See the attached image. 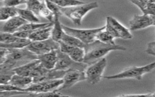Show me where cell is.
<instances>
[{"instance_id":"cell-30","label":"cell","mask_w":155,"mask_h":97,"mask_svg":"<svg viewBox=\"0 0 155 97\" xmlns=\"http://www.w3.org/2000/svg\"><path fill=\"white\" fill-rule=\"evenodd\" d=\"M45 2L46 4V5L47 8L50 10V12L54 15H58L59 16H61V12L60 10V7L58 6L56 4H54L53 1H45Z\"/></svg>"},{"instance_id":"cell-36","label":"cell","mask_w":155,"mask_h":97,"mask_svg":"<svg viewBox=\"0 0 155 97\" xmlns=\"http://www.w3.org/2000/svg\"><path fill=\"white\" fill-rule=\"evenodd\" d=\"M149 97H155V93H151Z\"/></svg>"},{"instance_id":"cell-24","label":"cell","mask_w":155,"mask_h":97,"mask_svg":"<svg viewBox=\"0 0 155 97\" xmlns=\"http://www.w3.org/2000/svg\"><path fill=\"white\" fill-rule=\"evenodd\" d=\"M53 25V22H44V23H27L21 26L18 30L25 31H35L36 30Z\"/></svg>"},{"instance_id":"cell-32","label":"cell","mask_w":155,"mask_h":97,"mask_svg":"<svg viewBox=\"0 0 155 97\" xmlns=\"http://www.w3.org/2000/svg\"><path fill=\"white\" fill-rule=\"evenodd\" d=\"M33 32H31V31H25V30H18V31L13 33V35L15 37H16L18 38H20V39H28V37L30 36V35H31V33Z\"/></svg>"},{"instance_id":"cell-7","label":"cell","mask_w":155,"mask_h":97,"mask_svg":"<svg viewBox=\"0 0 155 97\" xmlns=\"http://www.w3.org/2000/svg\"><path fill=\"white\" fill-rule=\"evenodd\" d=\"M107 64L106 58H103L97 62L88 65L84 72L87 82L93 85L98 83L103 77L102 75Z\"/></svg>"},{"instance_id":"cell-9","label":"cell","mask_w":155,"mask_h":97,"mask_svg":"<svg viewBox=\"0 0 155 97\" xmlns=\"http://www.w3.org/2000/svg\"><path fill=\"white\" fill-rule=\"evenodd\" d=\"M25 48L31 53L38 56L50 52L52 50H59V44L50 38L42 41L30 42Z\"/></svg>"},{"instance_id":"cell-17","label":"cell","mask_w":155,"mask_h":97,"mask_svg":"<svg viewBox=\"0 0 155 97\" xmlns=\"http://www.w3.org/2000/svg\"><path fill=\"white\" fill-rule=\"evenodd\" d=\"M51 29L52 25L36 30L31 33L28 37V39L31 42L42 41L47 40L51 37Z\"/></svg>"},{"instance_id":"cell-25","label":"cell","mask_w":155,"mask_h":97,"mask_svg":"<svg viewBox=\"0 0 155 97\" xmlns=\"http://www.w3.org/2000/svg\"><path fill=\"white\" fill-rule=\"evenodd\" d=\"M96 40H98L100 42L105 44L111 45L116 44L114 41V38L109 33L105 30V28L98 33L96 36Z\"/></svg>"},{"instance_id":"cell-27","label":"cell","mask_w":155,"mask_h":97,"mask_svg":"<svg viewBox=\"0 0 155 97\" xmlns=\"http://www.w3.org/2000/svg\"><path fill=\"white\" fill-rule=\"evenodd\" d=\"M28 97H61L62 95L59 90L41 93H28Z\"/></svg>"},{"instance_id":"cell-22","label":"cell","mask_w":155,"mask_h":97,"mask_svg":"<svg viewBox=\"0 0 155 97\" xmlns=\"http://www.w3.org/2000/svg\"><path fill=\"white\" fill-rule=\"evenodd\" d=\"M61 42L70 45L71 47H79V48H84L85 44L83 42H82L80 40L78 39L70 36L65 32L64 33L62 38H61Z\"/></svg>"},{"instance_id":"cell-11","label":"cell","mask_w":155,"mask_h":97,"mask_svg":"<svg viewBox=\"0 0 155 97\" xmlns=\"http://www.w3.org/2000/svg\"><path fill=\"white\" fill-rule=\"evenodd\" d=\"M59 50L67 55L73 61L77 62H83L85 52L82 48L74 47L68 45L62 42H59Z\"/></svg>"},{"instance_id":"cell-19","label":"cell","mask_w":155,"mask_h":97,"mask_svg":"<svg viewBox=\"0 0 155 97\" xmlns=\"http://www.w3.org/2000/svg\"><path fill=\"white\" fill-rule=\"evenodd\" d=\"M59 16H60L58 15H54L50 37L54 41L58 43L61 42L62 36L64 33L62 27V24L59 21Z\"/></svg>"},{"instance_id":"cell-31","label":"cell","mask_w":155,"mask_h":97,"mask_svg":"<svg viewBox=\"0 0 155 97\" xmlns=\"http://www.w3.org/2000/svg\"><path fill=\"white\" fill-rule=\"evenodd\" d=\"M27 1L24 0H6L2 1V6L9 7H16L21 4H25Z\"/></svg>"},{"instance_id":"cell-3","label":"cell","mask_w":155,"mask_h":97,"mask_svg":"<svg viewBox=\"0 0 155 97\" xmlns=\"http://www.w3.org/2000/svg\"><path fill=\"white\" fill-rule=\"evenodd\" d=\"M99 7L97 2H86L85 4L69 8H61L62 15L69 18L74 24L77 25L81 24L82 20L84 16L90 10Z\"/></svg>"},{"instance_id":"cell-1","label":"cell","mask_w":155,"mask_h":97,"mask_svg":"<svg viewBox=\"0 0 155 97\" xmlns=\"http://www.w3.org/2000/svg\"><path fill=\"white\" fill-rule=\"evenodd\" d=\"M84 58L83 62L89 65L104 58L111 51L125 50L126 48L122 45L105 44L98 40L85 44L84 48Z\"/></svg>"},{"instance_id":"cell-37","label":"cell","mask_w":155,"mask_h":97,"mask_svg":"<svg viewBox=\"0 0 155 97\" xmlns=\"http://www.w3.org/2000/svg\"><path fill=\"white\" fill-rule=\"evenodd\" d=\"M61 97H71L70 96H66V95H61Z\"/></svg>"},{"instance_id":"cell-2","label":"cell","mask_w":155,"mask_h":97,"mask_svg":"<svg viewBox=\"0 0 155 97\" xmlns=\"http://www.w3.org/2000/svg\"><path fill=\"white\" fill-rule=\"evenodd\" d=\"M36 59L37 56L25 48L8 49V52L0 66V70L12 71L14 69Z\"/></svg>"},{"instance_id":"cell-10","label":"cell","mask_w":155,"mask_h":97,"mask_svg":"<svg viewBox=\"0 0 155 97\" xmlns=\"http://www.w3.org/2000/svg\"><path fill=\"white\" fill-rule=\"evenodd\" d=\"M63 84L58 90L66 89L71 87L78 82L86 80L85 72L76 69H70L65 72L63 78Z\"/></svg>"},{"instance_id":"cell-15","label":"cell","mask_w":155,"mask_h":97,"mask_svg":"<svg viewBox=\"0 0 155 97\" xmlns=\"http://www.w3.org/2000/svg\"><path fill=\"white\" fill-rule=\"evenodd\" d=\"M37 59L41 65L47 70H53L57 61V50H52L50 52L38 55Z\"/></svg>"},{"instance_id":"cell-12","label":"cell","mask_w":155,"mask_h":97,"mask_svg":"<svg viewBox=\"0 0 155 97\" xmlns=\"http://www.w3.org/2000/svg\"><path fill=\"white\" fill-rule=\"evenodd\" d=\"M27 23L28 22L19 16L16 15L7 20L0 27V32L13 34L17 32L21 26Z\"/></svg>"},{"instance_id":"cell-34","label":"cell","mask_w":155,"mask_h":97,"mask_svg":"<svg viewBox=\"0 0 155 97\" xmlns=\"http://www.w3.org/2000/svg\"><path fill=\"white\" fill-rule=\"evenodd\" d=\"M151 93L147 94H136V95H122L116 97H149Z\"/></svg>"},{"instance_id":"cell-5","label":"cell","mask_w":155,"mask_h":97,"mask_svg":"<svg viewBox=\"0 0 155 97\" xmlns=\"http://www.w3.org/2000/svg\"><path fill=\"white\" fill-rule=\"evenodd\" d=\"M62 27L65 33L78 39L85 44H87L96 40L97 35L100 31L105 28V25L96 28L79 29L71 28L62 24Z\"/></svg>"},{"instance_id":"cell-21","label":"cell","mask_w":155,"mask_h":97,"mask_svg":"<svg viewBox=\"0 0 155 97\" xmlns=\"http://www.w3.org/2000/svg\"><path fill=\"white\" fill-rule=\"evenodd\" d=\"M16 15H18L16 7L2 6V1H0V21H6Z\"/></svg>"},{"instance_id":"cell-33","label":"cell","mask_w":155,"mask_h":97,"mask_svg":"<svg viewBox=\"0 0 155 97\" xmlns=\"http://www.w3.org/2000/svg\"><path fill=\"white\" fill-rule=\"evenodd\" d=\"M145 52L148 55L155 56V41H153L148 44Z\"/></svg>"},{"instance_id":"cell-16","label":"cell","mask_w":155,"mask_h":97,"mask_svg":"<svg viewBox=\"0 0 155 97\" xmlns=\"http://www.w3.org/2000/svg\"><path fill=\"white\" fill-rule=\"evenodd\" d=\"M39 64L40 62L39 60L36 59L14 69L13 72H15V74H17L21 76L31 77V75L34 70Z\"/></svg>"},{"instance_id":"cell-6","label":"cell","mask_w":155,"mask_h":97,"mask_svg":"<svg viewBox=\"0 0 155 97\" xmlns=\"http://www.w3.org/2000/svg\"><path fill=\"white\" fill-rule=\"evenodd\" d=\"M88 65L84 62H77L73 61L67 55L57 50V61L54 70L67 71L70 69H76L85 72Z\"/></svg>"},{"instance_id":"cell-13","label":"cell","mask_w":155,"mask_h":97,"mask_svg":"<svg viewBox=\"0 0 155 97\" xmlns=\"http://www.w3.org/2000/svg\"><path fill=\"white\" fill-rule=\"evenodd\" d=\"M129 25L130 29L133 31L148 27L152 25L150 16L145 15H136L129 21Z\"/></svg>"},{"instance_id":"cell-8","label":"cell","mask_w":155,"mask_h":97,"mask_svg":"<svg viewBox=\"0 0 155 97\" xmlns=\"http://www.w3.org/2000/svg\"><path fill=\"white\" fill-rule=\"evenodd\" d=\"M63 84L62 79H51L32 83L26 88L22 89L21 92L28 93H41L51 92L58 90Z\"/></svg>"},{"instance_id":"cell-35","label":"cell","mask_w":155,"mask_h":97,"mask_svg":"<svg viewBox=\"0 0 155 97\" xmlns=\"http://www.w3.org/2000/svg\"><path fill=\"white\" fill-rule=\"evenodd\" d=\"M150 18L151 19L152 25L155 26V16H150Z\"/></svg>"},{"instance_id":"cell-23","label":"cell","mask_w":155,"mask_h":97,"mask_svg":"<svg viewBox=\"0 0 155 97\" xmlns=\"http://www.w3.org/2000/svg\"><path fill=\"white\" fill-rule=\"evenodd\" d=\"M36 16L42 17L49 21V22H53L54 19V15L47 8L45 1H41V4L38 9Z\"/></svg>"},{"instance_id":"cell-4","label":"cell","mask_w":155,"mask_h":97,"mask_svg":"<svg viewBox=\"0 0 155 97\" xmlns=\"http://www.w3.org/2000/svg\"><path fill=\"white\" fill-rule=\"evenodd\" d=\"M155 68V62L140 67H132L123 72L110 76H105L104 78L107 79H117L125 78H133L140 80L143 75L151 72Z\"/></svg>"},{"instance_id":"cell-20","label":"cell","mask_w":155,"mask_h":97,"mask_svg":"<svg viewBox=\"0 0 155 97\" xmlns=\"http://www.w3.org/2000/svg\"><path fill=\"white\" fill-rule=\"evenodd\" d=\"M18 15L28 23H40V20L31 11L27 8H16Z\"/></svg>"},{"instance_id":"cell-26","label":"cell","mask_w":155,"mask_h":97,"mask_svg":"<svg viewBox=\"0 0 155 97\" xmlns=\"http://www.w3.org/2000/svg\"><path fill=\"white\" fill-rule=\"evenodd\" d=\"M58 6L61 8H69L85 4L86 2L77 0H58L53 1Z\"/></svg>"},{"instance_id":"cell-18","label":"cell","mask_w":155,"mask_h":97,"mask_svg":"<svg viewBox=\"0 0 155 97\" xmlns=\"http://www.w3.org/2000/svg\"><path fill=\"white\" fill-rule=\"evenodd\" d=\"M131 2L137 6L143 15L155 16V1L134 0Z\"/></svg>"},{"instance_id":"cell-14","label":"cell","mask_w":155,"mask_h":97,"mask_svg":"<svg viewBox=\"0 0 155 97\" xmlns=\"http://www.w3.org/2000/svg\"><path fill=\"white\" fill-rule=\"evenodd\" d=\"M106 21L108 22L113 28L117 38H120L122 39H131L133 38L130 30L120 24L116 19L112 16H107Z\"/></svg>"},{"instance_id":"cell-28","label":"cell","mask_w":155,"mask_h":97,"mask_svg":"<svg viewBox=\"0 0 155 97\" xmlns=\"http://www.w3.org/2000/svg\"><path fill=\"white\" fill-rule=\"evenodd\" d=\"M19 38L15 37L13 34L0 32V42L8 44L16 41Z\"/></svg>"},{"instance_id":"cell-29","label":"cell","mask_w":155,"mask_h":97,"mask_svg":"<svg viewBox=\"0 0 155 97\" xmlns=\"http://www.w3.org/2000/svg\"><path fill=\"white\" fill-rule=\"evenodd\" d=\"M41 4V1L36 0H29L26 2V8L31 11L36 16Z\"/></svg>"}]
</instances>
